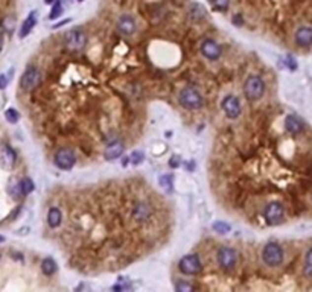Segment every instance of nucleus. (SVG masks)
<instances>
[{"mask_svg": "<svg viewBox=\"0 0 312 292\" xmlns=\"http://www.w3.org/2000/svg\"><path fill=\"white\" fill-rule=\"evenodd\" d=\"M264 91H265V84L264 81L256 76V75H251L245 79V84H244V93H245V98L248 101H257L261 99L264 96Z\"/></svg>", "mask_w": 312, "mask_h": 292, "instance_id": "nucleus-1", "label": "nucleus"}, {"mask_svg": "<svg viewBox=\"0 0 312 292\" xmlns=\"http://www.w3.org/2000/svg\"><path fill=\"white\" fill-rule=\"evenodd\" d=\"M178 101L187 110H198V108L203 107V96L200 95V91L195 90L194 87L183 88L181 93H180Z\"/></svg>", "mask_w": 312, "mask_h": 292, "instance_id": "nucleus-2", "label": "nucleus"}, {"mask_svg": "<svg viewBox=\"0 0 312 292\" xmlns=\"http://www.w3.org/2000/svg\"><path fill=\"white\" fill-rule=\"evenodd\" d=\"M66 47L72 52H81L87 44V36L81 29H72L64 35Z\"/></svg>", "mask_w": 312, "mask_h": 292, "instance_id": "nucleus-3", "label": "nucleus"}, {"mask_svg": "<svg viewBox=\"0 0 312 292\" xmlns=\"http://www.w3.org/2000/svg\"><path fill=\"white\" fill-rule=\"evenodd\" d=\"M262 259L268 266H279L283 262V250L279 244L270 242L262 251Z\"/></svg>", "mask_w": 312, "mask_h": 292, "instance_id": "nucleus-4", "label": "nucleus"}, {"mask_svg": "<svg viewBox=\"0 0 312 292\" xmlns=\"http://www.w3.org/2000/svg\"><path fill=\"white\" fill-rule=\"evenodd\" d=\"M178 268H180V271L183 274H186V276H197V274H200L203 271L201 260H200V257L197 254L184 256V257L178 263Z\"/></svg>", "mask_w": 312, "mask_h": 292, "instance_id": "nucleus-5", "label": "nucleus"}, {"mask_svg": "<svg viewBox=\"0 0 312 292\" xmlns=\"http://www.w3.org/2000/svg\"><path fill=\"white\" fill-rule=\"evenodd\" d=\"M264 216L268 225H277L279 222H282V219L285 216V209L279 201H273V203H270L265 207Z\"/></svg>", "mask_w": 312, "mask_h": 292, "instance_id": "nucleus-6", "label": "nucleus"}, {"mask_svg": "<svg viewBox=\"0 0 312 292\" xmlns=\"http://www.w3.org/2000/svg\"><path fill=\"white\" fill-rule=\"evenodd\" d=\"M54 161H55V166L63 169V171H69L72 169L75 166L76 163V157L73 154L72 149L69 148H61L55 152V157H54Z\"/></svg>", "mask_w": 312, "mask_h": 292, "instance_id": "nucleus-7", "label": "nucleus"}, {"mask_svg": "<svg viewBox=\"0 0 312 292\" xmlns=\"http://www.w3.org/2000/svg\"><path fill=\"white\" fill-rule=\"evenodd\" d=\"M218 263L224 271H230L236 266V260H238V256L236 251L230 247H221L218 250Z\"/></svg>", "mask_w": 312, "mask_h": 292, "instance_id": "nucleus-8", "label": "nucleus"}, {"mask_svg": "<svg viewBox=\"0 0 312 292\" xmlns=\"http://www.w3.org/2000/svg\"><path fill=\"white\" fill-rule=\"evenodd\" d=\"M41 82V75H40V72L37 67H28L26 72L23 73V76L20 79V85L23 90L26 91H32V90H35Z\"/></svg>", "mask_w": 312, "mask_h": 292, "instance_id": "nucleus-9", "label": "nucleus"}, {"mask_svg": "<svg viewBox=\"0 0 312 292\" xmlns=\"http://www.w3.org/2000/svg\"><path fill=\"white\" fill-rule=\"evenodd\" d=\"M221 107L224 110L225 116H227L229 119H236V117L241 116V104H239L238 98H235V96L224 98Z\"/></svg>", "mask_w": 312, "mask_h": 292, "instance_id": "nucleus-10", "label": "nucleus"}, {"mask_svg": "<svg viewBox=\"0 0 312 292\" xmlns=\"http://www.w3.org/2000/svg\"><path fill=\"white\" fill-rule=\"evenodd\" d=\"M201 53L207 60L215 61L221 57V46L213 40H206L201 44Z\"/></svg>", "mask_w": 312, "mask_h": 292, "instance_id": "nucleus-11", "label": "nucleus"}, {"mask_svg": "<svg viewBox=\"0 0 312 292\" xmlns=\"http://www.w3.org/2000/svg\"><path fill=\"white\" fill-rule=\"evenodd\" d=\"M294 40L299 47H311L312 46V28L311 26H300L296 31Z\"/></svg>", "mask_w": 312, "mask_h": 292, "instance_id": "nucleus-12", "label": "nucleus"}, {"mask_svg": "<svg viewBox=\"0 0 312 292\" xmlns=\"http://www.w3.org/2000/svg\"><path fill=\"white\" fill-rule=\"evenodd\" d=\"M117 31L125 35V36H130L136 32V22L134 18L130 17V15H122L117 20Z\"/></svg>", "mask_w": 312, "mask_h": 292, "instance_id": "nucleus-13", "label": "nucleus"}, {"mask_svg": "<svg viewBox=\"0 0 312 292\" xmlns=\"http://www.w3.org/2000/svg\"><path fill=\"white\" fill-rule=\"evenodd\" d=\"M303 128H305L303 122H302L299 117H296V116H288V117L285 119V130H286L289 134L297 136V134H300V133L303 131Z\"/></svg>", "mask_w": 312, "mask_h": 292, "instance_id": "nucleus-14", "label": "nucleus"}, {"mask_svg": "<svg viewBox=\"0 0 312 292\" xmlns=\"http://www.w3.org/2000/svg\"><path fill=\"white\" fill-rule=\"evenodd\" d=\"M63 222V213L58 207H50L49 215H47V224L50 228H57Z\"/></svg>", "mask_w": 312, "mask_h": 292, "instance_id": "nucleus-15", "label": "nucleus"}, {"mask_svg": "<svg viewBox=\"0 0 312 292\" xmlns=\"http://www.w3.org/2000/svg\"><path fill=\"white\" fill-rule=\"evenodd\" d=\"M124 152V146L122 143H119V142H114L111 145H108V148L105 149V158L107 160H114V158H119L120 155H122Z\"/></svg>", "mask_w": 312, "mask_h": 292, "instance_id": "nucleus-16", "label": "nucleus"}, {"mask_svg": "<svg viewBox=\"0 0 312 292\" xmlns=\"http://www.w3.org/2000/svg\"><path fill=\"white\" fill-rule=\"evenodd\" d=\"M0 158H2L5 168H11L15 163V152L11 148H8V146H3L2 151H0Z\"/></svg>", "mask_w": 312, "mask_h": 292, "instance_id": "nucleus-17", "label": "nucleus"}, {"mask_svg": "<svg viewBox=\"0 0 312 292\" xmlns=\"http://www.w3.org/2000/svg\"><path fill=\"white\" fill-rule=\"evenodd\" d=\"M35 23H37V15L35 12H31V15L23 22V26L20 29V36H26L32 31V28L35 26Z\"/></svg>", "mask_w": 312, "mask_h": 292, "instance_id": "nucleus-18", "label": "nucleus"}, {"mask_svg": "<svg viewBox=\"0 0 312 292\" xmlns=\"http://www.w3.org/2000/svg\"><path fill=\"white\" fill-rule=\"evenodd\" d=\"M41 271L46 274V276H52V274H55L57 272V263H55V260L50 259V257L44 259L41 262Z\"/></svg>", "mask_w": 312, "mask_h": 292, "instance_id": "nucleus-19", "label": "nucleus"}, {"mask_svg": "<svg viewBox=\"0 0 312 292\" xmlns=\"http://www.w3.org/2000/svg\"><path fill=\"white\" fill-rule=\"evenodd\" d=\"M303 274H305V277H308V279H312V248H311V250H308L306 256H305Z\"/></svg>", "mask_w": 312, "mask_h": 292, "instance_id": "nucleus-20", "label": "nucleus"}, {"mask_svg": "<svg viewBox=\"0 0 312 292\" xmlns=\"http://www.w3.org/2000/svg\"><path fill=\"white\" fill-rule=\"evenodd\" d=\"M204 17H206V11L201 5L195 3L190 6V18H192V20L198 22V20H203Z\"/></svg>", "mask_w": 312, "mask_h": 292, "instance_id": "nucleus-21", "label": "nucleus"}, {"mask_svg": "<svg viewBox=\"0 0 312 292\" xmlns=\"http://www.w3.org/2000/svg\"><path fill=\"white\" fill-rule=\"evenodd\" d=\"M229 3H230V0H210V5L215 11H227L229 9Z\"/></svg>", "mask_w": 312, "mask_h": 292, "instance_id": "nucleus-22", "label": "nucleus"}, {"mask_svg": "<svg viewBox=\"0 0 312 292\" xmlns=\"http://www.w3.org/2000/svg\"><path fill=\"white\" fill-rule=\"evenodd\" d=\"M20 190H22L23 195L31 193V192L34 190V182H32V180H29V178L22 180V182H20Z\"/></svg>", "mask_w": 312, "mask_h": 292, "instance_id": "nucleus-23", "label": "nucleus"}, {"mask_svg": "<svg viewBox=\"0 0 312 292\" xmlns=\"http://www.w3.org/2000/svg\"><path fill=\"white\" fill-rule=\"evenodd\" d=\"M61 12H63V5H61L60 0H57L55 5H54V8H52V11H50V14H49V18H50V20H55L57 17L61 15Z\"/></svg>", "mask_w": 312, "mask_h": 292, "instance_id": "nucleus-24", "label": "nucleus"}, {"mask_svg": "<svg viewBox=\"0 0 312 292\" xmlns=\"http://www.w3.org/2000/svg\"><path fill=\"white\" fill-rule=\"evenodd\" d=\"M213 230H215L216 233L225 234V233H229V231L232 230V227H230L229 224H225V222H221V221H218V222H215V224H213Z\"/></svg>", "mask_w": 312, "mask_h": 292, "instance_id": "nucleus-25", "label": "nucleus"}, {"mask_svg": "<svg viewBox=\"0 0 312 292\" xmlns=\"http://www.w3.org/2000/svg\"><path fill=\"white\" fill-rule=\"evenodd\" d=\"M160 186H162L166 192H172V177L163 175V177L160 178Z\"/></svg>", "mask_w": 312, "mask_h": 292, "instance_id": "nucleus-26", "label": "nucleus"}, {"mask_svg": "<svg viewBox=\"0 0 312 292\" xmlns=\"http://www.w3.org/2000/svg\"><path fill=\"white\" fill-rule=\"evenodd\" d=\"M130 160H131L133 164H140V163L145 160V155H143V152H140V151H134V152L131 154Z\"/></svg>", "mask_w": 312, "mask_h": 292, "instance_id": "nucleus-27", "label": "nucleus"}, {"mask_svg": "<svg viewBox=\"0 0 312 292\" xmlns=\"http://www.w3.org/2000/svg\"><path fill=\"white\" fill-rule=\"evenodd\" d=\"M5 117L8 119V122H11V123H15L17 120H19V113H17L14 108H9V110H6Z\"/></svg>", "mask_w": 312, "mask_h": 292, "instance_id": "nucleus-28", "label": "nucleus"}, {"mask_svg": "<svg viewBox=\"0 0 312 292\" xmlns=\"http://www.w3.org/2000/svg\"><path fill=\"white\" fill-rule=\"evenodd\" d=\"M175 291H178V292H190V291H194V286L186 283V282H178L175 285Z\"/></svg>", "mask_w": 312, "mask_h": 292, "instance_id": "nucleus-29", "label": "nucleus"}, {"mask_svg": "<svg viewBox=\"0 0 312 292\" xmlns=\"http://www.w3.org/2000/svg\"><path fill=\"white\" fill-rule=\"evenodd\" d=\"M180 163H181V158L177 157V155H174V157L171 158V161H169V166H171V168H178V166H180Z\"/></svg>", "mask_w": 312, "mask_h": 292, "instance_id": "nucleus-30", "label": "nucleus"}, {"mask_svg": "<svg viewBox=\"0 0 312 292\" xmlns=\"http://www.w3.org/2000/svg\"><path fill=\"white\" fill-rule=\"evenodd\" d=\"M286 64H288V67H289L291 70H296V69H297V63H296V60H294L292 57H288Z\"/></svg>", "mask_w": 312, "mask_h": 292, "instance_id": "nucleus-31", "label": "nucleus"}, {"mask_svg": "<svg viewBox=\"0 0 312 292\" xmlns=\"http://www.w3.org/2000/svg\"><path fill=\"white\" fill-rule=\"evenodd\" d=\"M233 22H235V25H236V26H241V25H242V22H244V20H242V15H239V14H238V15H235V17H233Z\"/></svg>", "mask_w": 312, "mask_h": 292, "instance_id": "nucleus-32", "label": "nucleus"}, {"mask_svg": "<svg viewBox=\"0 0 312 292\" xmlns=\"http://www.w3.org/2000/svg\"><path fill=\"white\" fill-rule=\"evenodd\" d=\"M6 82H8V79L2 75V76H0V88H5L6 87Z\"/></svg>", "mask_w": 312, "mask_h": 292, "instance_id": "nucleus-33", "label": "nucleus"}, {"mask_svg": "<svg viewBox=\"0 0 312 292\" xmlns=\"http://www.w3.org/2000/svg\"><path fill=\"white\" fill-rule=\"evenodd\" d=\"M3 47V38H2V35H0V50H2Z\"/></svg>", "mask_w": 312, "mask_h": 292, "instance_id": "nucleus-34", "label": "nucleus"}, {"mask_svg": "<svg viewBox=\"0 0 312 292\" xmlns=\"http://www.w3.org/2000/svg\"><path fill=\"white\" fill-rule=\"evenodd\" d=\"M57 2V0H44V3L47 5V3H55Z\"/></svg>", "mask_w": 312, "mask_h": 292, "instance_id": "nucleus-35", "label": "nucleus"}, {"mask_svg": "<svg viewBox=\"0 0 312 292\" xmlns=\"http://www.w3.org/2000/svg\"><path fill=\"white\" fill-rule=\"evenodd\" d=\"M3 241H5V237H3V236H0V242H3Z\"/></svg>", "mask_w": 312, "mask_h": 292, "instance_id": "nucleus-36", "label": "nucleus"}, {"mask_svg": "<svg viewBox=\"0 0 312 292\" xmlns=\"http://www.w3.org/2000/svg\"><path fill=\"white\" fill-rule=\"evenodd\" d=\"M78 2H82V0H78Z\"/></svg>", "mask_w": 312, "mask_h": 292, "instance_id": "nucleus-37", "label": "nucleus"}]
</instances>
